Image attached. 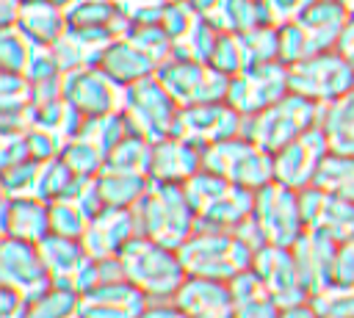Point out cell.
<instances>
[{
  "label": "cell",
  "instance_id": "49",
  "mask_svg": "<svg viewBox=\"0 0 354 318\" xmlns=\"http://www.w3.org/2000/svg\"><path fill=\"white\" fill-rule=\"evenodd\" d=\"M310 3H313V0H268V11H271L274 25H279V22L299 19V14H301Z\"/></svg>",
  "mask_w": 354,
  "mask_h": 318
},
{
  "label": "cell",
  "instance_id": "11",
  "mask_svg": "<svg viewBox=\"0 0 354 318\" xmlns=\"http://www.w3.org/2000/svg\"><path fill=\"white\" fill-rule=\"evenodd\" d=\"M39 252L55 288H66L83 296L97 285V260L86 252L80 238L50 232L44 241H39Z\"/></svg>",
  "mask_w": 354,
  "mask_h": 318
},
{
  "label": "cell",
  "instance_id": "7",
  "mask_svg": "<svg viewBox=\"0 0 354 318\" xmlns=\"http://www.w3.org/2000/svg\"><path fill=\"white\" fill-rule=\"evenodd\" d=\"M155 75L166 86V91L180 102V108L199 105V102H227V94H230V75L191 55L174 53L169 61L158 66Z\"/></svg>",
  "mask_w": 354,
  "mask_h": 318
},
{
  "label": "cell",
  "instance_id": "36",
  "mask_svg": "<svg viewBox=\"0 0 354 318\" xmlns=\"http://www.w3.org/2000/svg\"><path fill=\"white\" fill-rule=\"evenodd\" d=\"M124 36H127L138 50H144L158 66H160L163 61H169V58L174 55V50H177L174 39L163 30L160 22H130V30H127Z\"/></svg>",
  "mask_w": 354,
  "mask_h": 318
},
{
  "label": "cell",
  "instance_id": "3",
  "mask_svg": "<svg viewBox=\"0 0 354 318\" xmlns=\"http://www.w3.org/2000/svg\"><path fill=\"white\" fill-rule=\"evenodd\" d=\"M119 260H122L124 279L133 282L149 301L174 299V293L180 290V285L188 277L177 249L163 246L144 235H136L124 246Z\"/></svg>",
  "mask_w": 354,
  "mask_h": 318
},
{
  "label": "cell",
  "instance_id": "29",
  "mask_svg": "<svg viewBox=\"0 0 354 318\" xmlns=\"http://www.w3.org/2000/svg\"><path fill=\"white\" fill-rule=\"evenodd\" d=\"M318 127L324 130L332 152L354 155V88L321 105Z\"/></svg>",
  "mask_w": 354,
  "mask_h": 318
},
{
  "label": "cell",
  "instance_id": "54",
  "mask_svg": "<svg viewBox=\"0 0 354 318\" xmlns=\"http://www.w3.org/2000/svg\"><path fill=\"white\" fill-rule=\"evenodd\" d=\"M53 6H58V8H64V11H69V8H75L80 0H50Z\"/></svg>",
  "mask_w": 354,
  "mask_h": 318
},
{
  "label": "cell",
  "instance_id": "35",
  "mask_svg": "<svg viewBox=\"0 0 354 318\" xmlns=\"http://www.w3.org/2000/svg\"><path fill=\"white\" fill-rule=\"evenodd\" d=\"M149 160H152V141L138 133H130L111 149L105 169H119V171L149 177Z\"/></svg>",
  "mask_w": 354,
  "mask_h": 318
},
{
  "label": "cell",
  "instance_id": "18",
  "mask_svg": "<svg viewBox=\"0 0 354 318\" xmlns=\"http://www.w3.org/2000/svg\"><path fill=\"white\" fill-rule=\"evenodd\" d=\"M252 271L263 279V285L268 288V293L274 296V301L282 310L310 299V293H307V288H304V282L299 277L296 260H293L288 246L266 243L263 249H257V254L252 260Z\"/></svg>",
  "mask_w": 354,
  "mask_h": 318
},
{
  "label": "cell",
  "instance_id": "34",
  "mask_svg": "<svg viewBox=\"0 0 354 318\" xmlns=\"http://www.w3.org/2000/svg\"><path fill=\"white\" fill-rule=\"evenodd\" d=\"M130 122L122 111H113V113H105V116H86L77 138H86L91 144H97L105 155H111V149L124 138L130 135Z\"/></svg>",
  "mask_w": 354,
  "mask_h": 318
},
{
  "label": "cell",
  "instance_id": "13",
  "mask_svg": "<svg viewBox=\"0 0 354 318\" xmlns=\"http://www.w3.org/2000/svg\"><path fill=\"white\" fill-rule=\"evenodd\" d=\"M246 116L238 113L230 102H199V105H183L174 122V133L202 149L210 144L243 135Z\"/></svg>",
  "mask_w": 354,
  "mask_h": 318
},
{
  "label": "cell",
  "instance_id": "8",
  "mask_svg": "<svg viewBox=\"0 0 354 318\" xmlns=\"http://www.w3.org/2000/svg\"><path fill=\"white\" fill-rule=\"evenodd\" d=\"M122 113L127 116L133 133H138L149 141H160L174 133L180 102L166 91V86L158 80V75H152V77H144L124 88Z\"/></svg>",
  "mask_w": 354,
  "mask_h": 318
},
{
  "label": "cell",
  "instance_id": "30",
  "mask_svg": "<svg viewBox=\"0 0 354 318\" xmlns=\"http://www.w3.org/2000/svg\"><path fill=\"white\" fill-rule=\"evenodd\" d=\"M149 188V177L119 171V169H102L97 174V191L102 205L108 207H136Z\"/></svg>",
  "mask_w": 354,
  "mask_h": 318
},
{
  "label": "cell",
  "instance_id": "43",
  "mask_svg": "<svg viewBox=\"0 0 354 318\" xmlns=\"http://www.w3.org/2000/svg\"><path fill=\"white\" fill-rule=\"evenodd\" d=\"M196 11L188 6V0H166L160 6V14H158V22L163 25V30L174 39V44H180L185 39V33L191 30V25L196 22Z\"/></svg>",
  "mask_w": 354,
  "mask_h": 318
},
{
  "label": "cell",
  "instance_id": "42",
  "mask_svg": "<svg viewBox=\"0 0 354 318\" xmlns=\"http://www.w3.org/2000/svg\"><path fill=\"white\" fill-rule=\"evenodd\" d=\"M279 30V61L293 66L310 55H315V47H313V39L310 33L304 30V25L299 19H290V22H279L277 25Z\"/></svg>",
  "mask_w": 354,
  "mask_h": 318
},
{
  "label": "cell",
  "instance_id": "20",
  "mask_svg": "<svg viewBox=\"0 0 354 318\" xmlns=\"http://www.w3.org/2000/svg\"><path fill=\"white\" fill-rule=\"evenodd\" d=\"M149 299L127 279L102 282L80 296L83 318H141Z\"/></svg>",
  "mask_w": 354,
  "mask_h": 318
},
{
  "label": "cell",
  "instance_id": "21",
  "mask_svg": "<svg viewBox=\"0 0 354 318\" xmlns=\"http://www.w3.org/2000/svg\"><path fill=\"white\" fill-rule=\"evenodd\" d=\"M290 254L296 260L299 277L307 288V293L313 296L315 290L326 288L329 282H335V260H337V243L326 235L310 232L304 230L299 235V241L290 246Z\"/></svg>",
  "mask_w": 354,
  "mask_h": 318
},
{
  "label": "cell",
  "instance_id": "31",
  "mask_svg": "<svg viewBox=\"0 0 354 318\" xmlns=\"http://www.w3.org/2000/svg\"><path fill=\"white\" fill-rule=\"evenodd\" d=\"M41 163L44 160H25V163L0 169L3 199H44V191H41Z\"/></svg>",
  "mask_w": 354,
  "mask_h": 318
},
{
  "label": "cell",
  "instance_id": "17",
  "mask_svg": "<svg viewBox=\"0 0 354 318\" xmlns=\"http://www.w3.org/2000/svg\"><path fill=\"white\" fill-rule=\"evenodd\" d=\"M64 100L83 116H105L122 111L124 88L100 66H83L64 75Z\"/></svg>",
  "mask_w": 354,
  "mask_h": 318
},
{
  "label": "cell",
  "instance_id": "37",
  "mask_svg": "<svg viewBox=\"0 0 354 318\" xmlns=\"http://www.w3.org/2000/svg\"><path fill=\"white\" fill-rule=\"evenodd\" d=\"M318 318H354V285L348 282H329L326 288L310 296Z\"/></svg>",
  "mask_w": 354,
  "mask_h": 318
},
{
  "label": "cell",
  "instance_id": "16",
  "mask_svg": "<svg viewBox=\"0 0 354 318\" xmlns=\"http://www.w3.org/2000/svg\"><path fill=\"white\" fill-rule=\"evenodd\" d=\"M299 205H301L304 230L326 235L335 243L354 238V202L351 199H343L318 185H310L299 191Z\"/></svg>",
  "mask_w": 354,
  "mask_h": 318
},
{
  "label": "cell",
  "instance_id": "12",
  "mask_svg": "<svg viewBox=\"0 0 354 318\" xmlns=\"http://www.w3.org/2000/svg\"><path fill=\"white\" fill-rule=\"evenodd\" d=\"M285 94H290V69L282 61H271V64L246 66L243 72L232 75L227 102L238 113L254 116L268 105L279 102Z\"/></svg>",
  "mask_w": 354,
  "mask_h": 318
},
{
  "label": "cell",
  "instance_id": "51",
  "mask_svg": "<svg viewBox=\"0 0 354 318\" xmlns=\"http://www.w3.org/2000/svg\"><path fill=\"white\" fill-rule=\"evenodd\" d=\"M337 53L348 61V66H351V72H354V17L346 22V30H343V36H340V41H337Z\"/></svg>",
  "mask_w": 354,
  "mask_h": 318
},
{
  "label": "cell",
  "instance_id": "56",
  "mask_svg": "<svg viewBox=\"0 0 354 318\" xmlns=\"http://www.w3.org/2000/svg\"><path fill=\"white\" fill-rule=\"evenodd\" d=\"M19 3H30V0H19Z\"/></svg>",
  "mask_w": 354,
  "mask_h": 318
},
{
  "label": "cell",
  "instance_id": "53",
  "mask_svg": "<svg viewBox=\"0 0 354 318\" xmlns=\"http://www.w3.org/2000/svg\"><path fill=\"white\" fill-rule=\"evenodd\" d=\"M221 3L224 0H188V6L199 14V17H207V19H218V11H221Z\"/></svg>",
  "mask_w": 354,
  "mask_h": 318
},
{
  "label": "cell",
  "instance_id": "5",
  "mask_svg": "<svg viewBox=\"0 0 354 318\" xmlns=\"http://www.w3.org/2000/svg\"><path fill=\"white\" fill-rule=\"evenodd\" d=\"M318 113H321L318 102L290 91L279 102L268 105L266 111L246 116L243 135L252 138L254 144H260L263 149L277 152V149L288 147L290 141H296L299 135H304L310 127H315Z\"/></svg>",
  "mask_w": 354,
  "mask_h": 318
},
{
  "label": "cell",
  "instance_id": "4",
  "mask_svg": "<svg viewBox=\"0 0 354 318\" xmlns=\"http://www.w3.org/2000/svg\"><path fill=\"white\" fill-rule=\"evenodd\" d=\"M183 188L196 210L199 227L207 230H235L254 210V191L241 188L205 166L188 183H183Z\"/></svg>",
  "mask_w": 354,
  "mask_h": 318
},
{
  "label": "cell",
  "instance_id": "39",
  "mask_svg": "<svg viewBox=\"0 0 354 318\" xmlns=\"http://www.w3.org/2000/svg\"><path fill=\"white\" fill-rule=\"evenodd\" d=\"M238 36H241V44H243L246 66L279 61V30H277V25H260V28L243 30Z\"/></svg>",
  "mask_w": 354,
  "mask_h": 318
},
{
  "label": "cell",
  "instance_id": "6",
  "mask_svg": "<svg viewBox=\"0 0 354 318\" xmlns=\"http://www.w3.org/2000/svg\"><path fill=\"white\" fill-rule=\"evenodd\" d=\"M202 166L249 191L274 183V152L263 149L246 135L210 144L202 155Z\"/></svg>",
  "mask_w": 354,
  "mask_h": 318
},
{
  "label": "cell",
  "instance_id": "32",
  "mask_svg": "<svg viewBox=\"0 0 354 318\" xmlns=\"http://www.w3.org/2000/svg\"><path fill=\"white\" fill-rule=\"evenodd\" d=\"M216 22L230 33H243L260 25H274L268 0H224Z\"/></svg>",
  "mask_w": 354,
  "mask_h": 318
},
{
  "label": "cell",
  "instance_id": "1",
  "mask_svg": "<svg viewBox=\"0 0 354 318\" xmlns=\"http://www.w3.org/2000/svg\"><path fill=\"white\" fill-rule=\"evenodd\" d=\"M133 210H136L138 232L171 249H180L199 227L196 210L185 188L177 183L149 180V188L144 191L141 202Z\"/></svg>",
  "mask_w": 354,
  "mask_h": 318
},
{
  "label": "cell",
  "instance_id": "9",
  "mask_svg": "<svg viewBox=\"0 0 354 318\" xmlns=\"http://www.w3.org/2000/svg\"><path fill=\"white\" fill-rule=\"evenodd\" d=\"M254 224L260 227L266 243L271 246H293L299 235L304 232V218H301V205H299V191L282 185V183H268L254 191V210H252Z\"/></svg>",
  "mask_w": 354,
  "mask_h": 318
},
{
  "label": "cell",
  "instance_id": "14",
  "mask_svg": "<svg viewBox=\"0 0 354 318\" xmlns=\"http://www.w3.org/2000/svg\"><path fill=\"white\" fill-rule=\"evenodd\" d=\"M329 152L332 149L326 144V135L315 124L304 135H299L296 141H290L288 147L274 152V180L293 188V191L310 188L315 183L318 169H321V163Z\"/></svg>",
  "mask_w": 354,
  "mask_h": 318
},
{
  "label": "cell",
  "instance_id": "19",
  "mask_svg": "<svg viewBox=\"0 0 354 318\" xmlns=\"http://www.w3.org/2000/svg\"><path fill=\"white\" fill-rule=\"evenodd\" d=\"M141 235L136 210L133 207H108L102 205L94 218L88 221V230L83 232V246L94 260H111L124 252V246Z\"/></svg>",
  "mask_w": 354,
  "mask_h": 318
},
{
  "label": "cell",
  "instance_id": "23",
  "mask_svg": "<svg viewBox=\"0 0 354 318\" xmlns=\"http://www.w3.org/2000/svg\"><path fill=\"white\" fill-rule=\"evenodd\" d=\"M171 301L191 318H232V290L224 279L185 277Z\"/></svg>",
  "mask_w": 354,
  "mask_h": 318
},
{
  "label": "cell",
  "instance_id": "24",
  "mask_svg": "<svg viewBox=\"0 0 354 318\" xmlns=\"http://www.w3.org/2000/svg\"><path fill=\"white\" fill-rule=\"evenodd\" d=\"M0 224H3V238L39 243L53 232L50 202L47 199H3Z\"/></svg>",
  "mask_w": 354,
  "mask_h": 318
},
{
  "label": "cell",
  "instance_id": "47",
  "mask_svg": "<svg viewBox=\"0 0 354 318\" xmlns=\"http://www.w3.org/2000/svg\"><path fill=\"white\" fill-rule=\"evenodd\" d=\"M30 299L0 285V318H28Z\"/></svg>",
  "mask_w": 354,
  "mask_h": 318
},
{
  "label": "cell",
  "instance_id": "46",
  "mask_svg": "<svg viewBox=\"0 0 354 318\" xmlns=\"http://www.w3.org/2000/svg\"><path fill=\"white\" fill-rule=\"evenodd\" d=\"M25 160H33L28 130H22V133H0V169L17 166V163H25Z\"/></svg>",
  "mask_w": 354,
  "mask_h": 318
},
{
  "label": "cell",
  "instance_id": "55",
  "mask_svg": "<svg viewBox=\"0 0 354 318\" xmlns=\"http://www.w3.org/2000/svg\"><path fill=\"white\" fill-rule=\"evenodd\" d=\"M340 6H343V8H346L351 17H354V0H340Z\"/></svg>",
  "mask_w": 354,
  "mask_h": 318
},
{
  "label": "cell",
  "instance_id": "50",
  "mask_svg": "<svg viewBox=\"0 0 354 318\" xmlns=\"http://www.w3.org/2000/svg\"><path fill=\"white\" fill-rule=\"evenodd\" d=\"M141 318H191V315H185L171 299H160V301H149Z\"/></svg>",
  "mask_w": 354,
  "mask_h": 318
},
{
  "label": "cell",
  "instance_id": "2",
  "mask_svg": "<svg viewBox=\"0 0 354 318\" xmlns=\"http://www.w3.org/2000/svg\"><path fill=\"white\" fill-rule=\"evenodd\" d=\"M188 277L207 279H235L246 268H252L254 249L235 230H207L196 227V232L177 249Z\"/></svg>",
  "mask_w": 354,
  "mask_h": 318
},
{
  "label": "cell",
  "instance_id": "22",
  "mask_svg": "<svg viewBox=\"0 0 354 318\" xmlns=\"http://www.w3.org/2000/svg\"><path fill=\"white\" fill-rule=\"evenodd\" d=\"M202 155H205L202 147H196L180 135H166L160 141H152L149 180L183 185L202 169Z\"/></svg>",
  "mask_w": 354,
  "mask_h": 318
},
{
  "label": "cell",
  "instance_id": "44",
  "mask_svg": "<svg viewBox=\"0 0 354 318\" xmlns=\"http://www.w3.org/2000/svg\"><path fill=\"white\" fill-rule=\"evenodd\" d=\"M207 64H213L218 72H224V75H230V77H232V75H238V72H243V69H246V55H243L241 36H238V33L224 30Z\"/></svg>",
  "mask_w": 354,
  "mask_h": 318
},
{
  "label": "cell",
  "instance_id": "41",
  "mask_svg": "<svg viewBox=\"0 0 354 318\" xmlns=\"http://www.w3.org/2000/svg\"><path fill=\"white\" fill-rule=\"evenodd\" d=\"M61 158L66 160V166H69L77 177H97V174L105 169V163H108V155H105L97 144H91V141H86V138H72V141L64 147Z\"/></svg>",
  "mask_w": 354,
  "mask_h": 318
},
{
  "label": "cell",
  "instance_id": "27",
  "mask_svg": "<svg viewBox=\"0 0 354 318\" xmlns=\"http://www.w3.org/2000/svg\"><path fill=\"white\" fill-rule=\"evenodd\" d=\"M33 44L39 47H53L66 30H69V17L64 8L53 6L50 0H30L22 3L17 25Z\"/></svg>",
  "mask_w": 354,
  "mask_h": 318
},
{
  "label": "cell",
  "instance_id": "10",
  "mask_svg": "<svg viewBox=\"0 0 354 318\" xmlns=\"http://www.w3.org/2000/svg\"><path fill=\"white\" fill-rule=\"evenodd\" d=\"M288 69H290V91L318 105H326L354 88V72L337 50L315 53Z\"/></svg>",
  "mask_w": 354,
  "mask_h": 318
},
{
  "label": "cell",
  "instance_id": "28",
  "mask_svg": "<svg viewBox=\"0 0 354 318\" xmlns=\"http://www.w3.org/2000/svg\"><path fill=\"white\" fill-rule=\"evenodd\" d=\"M230 290H232V318H279L282 312V307L274 301V296L252 268L230 279Z\"/></svg>",
  "mask_w": 354,
  "mask_h": 318
},
{
  "label": "cell",
  "instance_id": "52",
  "mask_svg": "<svg viewBox=\"0 0 354 318\" xmlns=\"http://www.w3.org/2000/svg\"><path fill=\"white\" fill-rule=\"evenodd\" d=\"M19 0H0V28H14L19 19Z\"/></svg>",
  "mask_w": 354,
  "mask_h": 318
},
{
  "label": "cell",
  "instance_id": "40",
  "mask_svg": "<svg viewBox=\"0 0 354 318\" xmlns=\"http://www.w3.org/2000/svg\"><path fill=\"white\" fill-rule=\"evenodd\" d=\"M36 44L19 28H0V72H22L33 58Z\"/></svg>",
  "mask_w": 354,
  "mask_h": 318
},
{
  "label": "cell",
  "instance_id": "48",
  "mask_svg": "<svg viewBox=\"0 0 354 318\" xmlns=\"http://www.w3.org/2000/svg\"><path fill=\"white\" fill-rule=\"evenodd\" d=\"M335 279L354 285V238L337 243V260H335Z\"/></svg>",
  "mask_w": 354,
  "mask_h": 318
},
{
  "label": "cell",
  "instance_id": "33",
  "mask_svg": "<svg viewBox=\"0 0 354 318\" xmlns=\"http://www.w3.org/2000/svg\"><path fill=\"white\" fill-rule=\"evenodd\" d=\"M318 188L329 191V194H337L343 199H351L354 202V155H346V152H329L318 169V177L315 183Z\"/></svg>",
  "mask_w": 354,
  "mask_h": 318
},
{
  "label": "cell",
  "instance_id": "15",
  "mask_svg": "<svg viewBox=\"0 0 354 318\" xmlns=\"http://www.w3.org/2000/svg\"><path fill=\"white\" fill-rule=\"evenodd\" d=\"M0 285L11 288L28 299H36L53 288L50 274L41 260V252H39V243L3 238V243H0Z\"/></svg>",
  "mask_w": 354,
  "mask_h": 318
},
{
  "label": "cell",
  "instance_id": "25",
  "mask_svg": "<svg viewBox=\"0 0 354 318\" xmlns=\"http://www.w3.org/2000/svg\"><path fill=\"white\" fill-rule=\"evenodd\" d=\"M97 66H100L113 83H119L122 88H127V86H133V83H138V80H144V77H152V75L158 72V64H155L144 50H138L127 36L113 39V41L102 50Z\"/></svg>",
  "mask_w": 354,
  "mask_h": 318
},
{
  "label": "cell",
  "instance_id": "38",
  "mask_svg": "<svg viewBox=\"0 0 354 318\" xmlns=\"http://www.w3.org/2000/svg\"><path fill=\"white\" fill-rule=\"evenodd\" d=\"M221 33H224V28H221L218 22H213V19H207V17H196V22L191 25V30H188L185 39L177 44L174 53L191 55V58H196V61H210V55H213L218 39H221Z\"/></svg>",
  "mask_w": 354,
  "mask_h": 318
},
{
  "label": "cell",
  "instance_id": "26",
  "mask_svg": "<svg viewBox=\"0 0 354 318\" xmlns=\"http://www.w3.org/2000/svg\"><path fill=\"white\" fill-rule=\"evenodd\" d=\"M348 19H351V14L340 6V0H313L299 14V22L310 33L315 53L337 50V41H340Z\"/></svg>",
  "mask_w": 354,
  "mask_h": 318
},
{
  "label": "cell",
  "instance_id": "45",
  "mask_svg": "<svg viewBox=\"0 0 354 318\" xmlns=\"http://www.w3.org/2000/svg\"><path fill=\"white\" fill-rule=\"evenodd\" d=\"M33 105V83L22 72H0V111L30 108Z\"/></svg>",
  "mask_w": 354,
  "mask_h": 318
}]
</instances>
